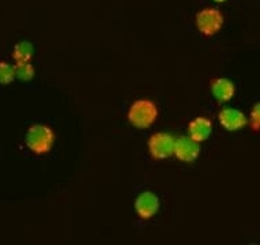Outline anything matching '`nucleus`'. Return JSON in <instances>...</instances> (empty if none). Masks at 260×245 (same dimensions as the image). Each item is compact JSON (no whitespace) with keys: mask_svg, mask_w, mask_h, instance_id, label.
<instances>
[{"mask_svg":"<svg viewBox=\"0 0 260 245\" xmlns=\"http://www.w3.org/2000/svg\"><path fill=\"white\" fill-rule=\"evenodd\" d=\"M33 55H35V47L29 41H22L14 47L13 59L15 60V63L17 61H30Z\"/></svg>","mask_w":260,"mask_h":245,"instance_id":"10","label":"nucleus"},{"mask_svg":"<svg viewBox=\"0 0 260 245\" xmlns=\"http://www.w3.org/2000/svg\"><path fill=\"white\" fill-rule=\"evenodd\" d=\"M211 94L219 103L229 102L236 94L235 83L228 78H215L210 82Z\"/></svg>","mask_w":260,"mask_h":245,"instance_id":"8","label":"nucleus"},{"mask_svg":"<svg viewBox=\"0 0 260 245\" xmlns=\"http://www.w3.org/2000/svg\"><path fill=\"white\" fill-rule=\"evenodd\" d=\"M218 120L223 129L229 132H236L243 129L248 124L247 116L236 108H223L218 113Z\"/></svg>","mask_w":260,"mask_h":245,"instance_id":"7","label":"nucleus"},{"mask_svg":"<svg viewBox=\"0 0 260 245\" xmlns=\"http://www.w3.org/2000/svg\"><path fill=\"white\" fill-rule=\"evenodd\" d=\"M135 211L141 220H151L161 207V202L157 195L151 191H143L138 195L134 203Z\"/></svg>","mask_w":260,"mask_h":245,"instance_id":"5","label":"nucleus"},{"mask_svg":"<svg viewBox=\"0 0 260 245\" xmlns=\"http://www.w3.org/2000/svg\"><path fill=\"white\" fill-rule=\"evenodd\" d=\"M213 2H215V3H225L228 0H213Z\"/></svg>","mask_w":260,"mask_h":245,"instance_id":"14","label":"nucleus"},{"mask_svg":"<svg viewBox=\"0 0 260 245\" xmlns=\"http://www.w3.org/2000/svg\"><path fill=\"white\" fill-rule=\"evenodd\" d=\"M225 18L217 9H203L197 14L195 23L199 33L206 37L215 36L223 26Z\"/></svg>","mask_w":260,"mask_h":245,"instance_id":"3","label":"nucleus"},{"mask_svg":"<svg viewBox=\"0 0 260 245\" xmlns=\"http://www.w3.org/2000/svg\"><path fill=\"white\" fill-rule=\"evenodd\" d=\"M199 154H201V145L197 141H193L189 136H181V138L176 139L173 155L180 162H195Z\"/></svg>","mask_w":260,"mask_h":245,"instance_id":"6","label":"nucleus"},{"mask_svg":"<svg viewBox=\"0 0 260 245\" xmlns=\"http://www.w3.org/2000/svg\"><path fill=\"white\" fill-rule=\"evenodd\" d=\"M55 141L56 133L49 125L33 124L26 131V146L31 153L37 155L48 154L55 145Z\"/></svg>","mask_w":260,"mask_h":245,"instance_id":"1","label":"nucleus"},{"mask_svg":"<svg viewBox=\"0 0 260 245\" xmlns=\"http://www.w3.org/2000/svg\"><path fill=\"white\" fill-rule=\"evenodd\" d=\"M176 139L168 132H155L149 138L147 149L150 155L157 161L167 159L173 155Z\"/></svg>","mask_w":260,"mask_h":245,"instance_id":"4","label":"nucleus"},{"mask_svg":"<svg viewBox=\"0 0 260 245\" xmlns=\"http://www.w3.org/2000/svg\"><path fill=\"white\" fill-rule=\"evenodd\" d=\"M14 68H15V78H18L19 81L29 82L36 75L35 67L30 61H17Z\"/></svg>","mask_w":260,"mask_h":245,"instance_id":"11","label":"nucleus"},{"mask_svg":"<svg viewBox=\"0 0 260 245\" xmlns=\"http://www.w3.org/2000/svg\"><path fill=\"white\" fill-rule=\"evenodd\" d=\"M249 125L253 132L260 131V101L252 107L251 113H249Z\"/></svg>","mask_w":260,"mask_h":245,"instance_id":"13","label":"nucleus"},{"mask_svg":"<svg viewBox=\"0 0 260 245\" xmlns=\"http://www.w3.org/2000/svg\"><path fill=\"white\" fill-rule=\"evenodd\" d=\"M15 79V68L13 64L0 61V85H10Z\"/></svg>","mask_w":260,"mask_h":245,"instance_id":"12","label":"nucleus"},{"mask_svg":"<svg viewBox=\"0 0 260 245\" xmlns=\"http://www.w3.org/2000/svg\"><path fill=\"white\" fill-rule=\"evenodd\" d=\"M159 111L154 101L151 99H137L129 107L127 113L128 121L133 127L138 129H146L157 121Z\"/></svg>","mask_w":260,"mask_h":245,"instance_id":"2","label":"nucleus"},{"mask_svg":"<svg viewBox=\"0 0 260 245\" xmlns=\"http://www.w3.org/2000/svg\"><path fill=\"white\" fill-rule=\"evenodd\" d=\"M211 132H213V121L210 120L209 117H195L188 124V136L197 141L198 143L207 141Z\"/></svg>","mask_w":260,"mask_h":245,"instance_id":"9","label":"nucleus"}]
</instances>
